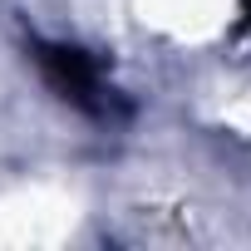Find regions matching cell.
<instances>
[{"instance_id":"cell-2","label":"cell","mask_w":251,"mask_h":251,"mask_svg":"<svg viewBox=\"0 0 251 251\" xmlns=\"http://www.w3.org/2000/svg\"><path fill=\"white\" fill-rule=\"evenodd\" d=\"M133 15L177 50H207L236 25L241 0H133Z\"/></svg>"},{"instance_id":"cell-3","label":"cell","mask_w":251,"mask_h":251,"mask_svg":"<svg viewBox=\"0 0 251 251\" xmlns=\"http://www.w3.org/2000/svg\"><path fill=\"white\" fill-rule=\"evenodd\" d=\"M217 123H222L226 133H236V138H251V84H246L236 99H226V103H222Z\"/></svg>"},{"instance_id":"cell-1","label":"cell","mask_w":251,"mask_h":251,"mask_svg":"<svg viewBox=\"0 0 251 251\" xmlns=\"http://www.w3.org/2000/svg\"><path fill=\"white\" fill-rule=\"evenodd\" d=\"M79 197L54 182L0 192V246H59L79 231Z\"/></svg>"}]
</instances>
